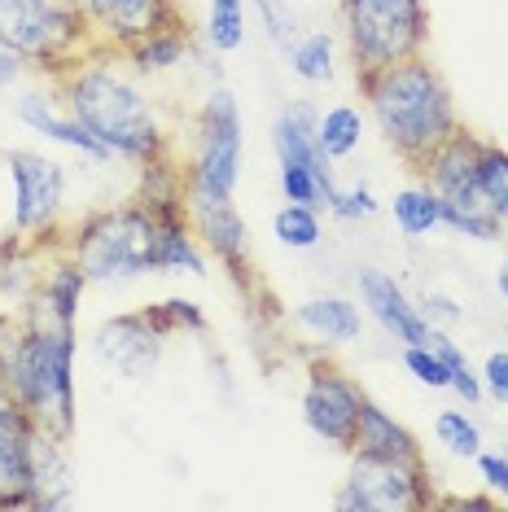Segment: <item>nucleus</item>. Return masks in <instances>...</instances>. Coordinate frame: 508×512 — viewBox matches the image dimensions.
Here are the masks:
<instances>
[{"mask_svg": "<svg viewBox=\"0 0 508 512\" xmlns=\"http://www.w3.org/2000/svg\"><path fill=\"white\" fill-rule=\"evenodd\" d=\"M57 88H62V106L110 149V158L141 167L149 158L171 154L154 97L145 92V79L123 62L119 49L92 44V53L57 79Z\"/></svg>", "mask_w": 508, "mask_h": 512, "instance_id": "nucleus-1", "label": "nucleus"}, {"mask_svg": "<svg viewBox=\"0 0 508 512\" xmlns=\"http://www.w3.org/2000/svg\"><path fill=\"white\" fill-rule=\"evenodd\" d=\"M355 88H360L364 114L373 119L381 141L395 149V158L412 171H417L456 127H465L443 71H438L425 53L377 66V71H360L355 75Z\"/></svg>", "mask_w": 508, "mask_h": 512, "instance_id": "nucleus-2", "label": "nucleus"}, {"mask_svg": "<svg viewBox=\"0 0 508 512\" xmlns=\"http://www.w3.org/2000/svg\"><path fill=\"white\" fill-rule=\"evenodd\" d=\"M75 351L79 333L40 316H0V394L62 438H75Z\"/></svg>", "mask_w": 508, "mask_h": 512, "instance_id": "nucleus-3", "label": "nucleus"}, {"mask_svg": "<svg viewBox=\"0 0 508 512\" xmlns=\"http://www.w3.org/2000/svg\"><path fill=\"white\" fill-rule=\"evenodd\" d=\"M158 224L141 202H119L88 211L66 237V254L84 267L92 285H123L145 272H158Z\"/></svg>", "mask_w": 508, "mask_h": 512, "instance_id": "nucleus-4", "label": "nucleus"}, {"mask_svg": "<svg viewBox=\"0 0 508 512\" xmlns=\"http://www.w3.org/2000/svg\"><path fill=\"white\" fill-rule=\"evenodd\" d=\"M92 36L79 0H0V49L18 53L27 71H44L57 84L92 53Z\"/></svg>", "mask_w": 508, "mask_h": 512, "instance_id": "nucleus-5", "label": "nucleus"}, {"mask_svg": "<svg viewBox=\"0 0 508 512\" xmlns=\"http://www.w3.org/2000/svg\"><path fill=\"white\" fill-rule=\"evenodd\" d=\"M355 75L417 57L430 44V0H338Z\"/></svg>", "mask_w": 508, "mask_h": 512, "instance_id": "nucleus-6", "label": "nucleus"}, {"mask_svg": "<svg viewBox=\"0 0 508 512\" xmlns=\"http://www.w3.org/2000/svg\"><path fill=\"white\" fill-rule=\"evenodd\" d=\"M241 154H246V136H241V106L233 88H211L193 119V145L184 158V184L198 193L237 197L241 180Z\"/></svg>", "mask_w": 508, "mask_h": 512, "instance_id": "nucleus-7", "label": "nucleus"}, {"mask_svg": "<svg viewBox=\"0 0 508 512\" xmlns=\"http://www.w3.org/2000/svg\"><path fill=\"white\" fill-rule=\"evenodd\" d=\"M333 504L342 512H421L434 508V477L430 464L399 460V456H360L351 451V469L338 486Z\"/></svg>", "mask_w": 508, "mask_h": 512, "instance_id": "nucleus-8", "label": "nucleus"}, {"mask_svg": "<svg viewBox=\"0 0 508 512\" xmlns=\"http://www.w3.org/2000/svg\"><path fill=\"white\" fill-rule=\"evenodd\" d=\"M9 180H14V232L27 246H40L57 232L66 206V167L36 149H9Z\"/></svg>", "mask_w": 508, "mask_h": 512, "instance_id": "nucleus-9", "label": "nucleus"}, {"mask_svg": "<svg viewBox=\"0 0 508 512\" xmlns=\"http://www.w3.org/2000/svg\"><path fill=\"white\" fill-rule=\"evenodd\" d=\"M364 386L351 377L346 368H338L333 359H316L307 368V386H303V421L316 438H325L329 447L351 451L355 425H360V407H364Z\"/></svg>", "mask_w": 508, "mask_h": 512, "instance_id": "nucleus-10", "label": "nucleus"}, {"mask_svg": "<svg viewBox=\"0 0 508 512\" xmlns=\"http://www.w3.org/2000/svg\"><path fill=\"white\" fill-rule=\"evenodd\" d=\"M189 228H193V237L202 241V250L211 254V259H219L228 281L250 294V272H254L250 228H246V219H241L233 197L189 189Z\"/></svg>", "mask_w": 508, "mask_h": 512, "instance_id": "nucleus-11", "label": "nucleus"}, {"mask_svg": "<svg viewBox=\"0 0 508 512\" xmlns=\"http://www.w3.org/2000/svg\"><path fill=\"white\" fill-rule=\"evenodd\" d=\"M40 421L18 399L0 394V512L36 508V442Z\"/></svg>", "mask_w": 508, "mask_h": 512, "instance_id": "nucleus-12", "label": "nucleus"}, {"mask_svg": "<svg viewBox=\"0 0 508 512\" xmlns=\"http://www.w3.org/2000/svg\"><path fill=\"white\" fill-rule=\"evenodd\" d=\"M92 36L106 49H132L136 40L167 27H189L180 0H79Z\"/></svg>", "mask_w": 508, "mask_h": 512, "instance_id": "nucleus-13", "label": "nucleus"}, {"mask_svg": "<svg viewBox=\"0 0 508 512\" xmlns=\"http://www.w3.org/2000/svg\"><path fill=\"white\" fill-rule=\"evenodd\" d=\"M163 342L167 333H158L149 311H123L101 320V329L92 333V359L114 368L123 381H145L163 359Z\"/></svg>", "mask_w": 508, "mask_h": 512, "instance_id": "nucleus-14", "label": "nucleus"}, {"mask_svg": "<svg viewBox=\"0 0 508 512\" xmlns=\"http://www.w3.org/2000/svg\"><path fill=\"white\" fill-rule=\"evenodd\" d=\"M316 119L320 110L311 101L281 106V114L272 119V154H276V167H307L316 176L320 193H325V211H329L342 184L333 180V158L316 145Z\"/></svg>", "mask_w": 508, "mask_h": 512, "instance_id": "nucleus-15", "label": "nucleus"}, {"mask_svg": "<svg viewBox=\"0 0 508 512\" xmlns=\"http://www.w3.org/2000/svg\"><path fill=\"white\" fill-rule=\"evenodd\" d=\"M478 149L482 136H473L469 127H456L443 145L417 167V176L438 193V202L447 206H487L478 180Z\"/></svg>", "mask_w": 508, "mask_h": 512, "instance_id": "nucleus-16", "label": "nucleus"}, {"mask_svg": "<svg viewBox=\"0 0 508 512\" xmlns=\"http://www.w3.org/2000/svg\"><path fill=\"white\" fill-rule=\"evenodd\" d=\"M355 294H360V307L381 324L386 337H395L403 346H417L430 337V320L421 316V302H412L408 289H403L390 272H381V267H360V272H355Z\"/></svg>", "mask_w": 508, "mask_h": 512, "instance_id": "nucleus-17", "label": "nucleus"}, {"mask_svg": "<svg viewBox=\"0 0 508 512\" xmlns=\"http://www.w3.org/2000/svg\"><path fill=\"white\" fill-rule=\"evenodd\" d=\"M18 119L27 132H36L44 136V141H53V145H66V149H75L79 158H88V162H110V149L97 141V136L88 132L84 123L75 119L71 110H57L53 106V97H44V92H27V97L18 101Z\"/></svg>", "mask_w": 508, "mask_h": 512, "instance_id": "nucleus-18", "label": "nucleus"}, {"mask_svg": "<svg viewBox=\"0 0 508 512\" xmlns=\"http://www.w3.org/2000/svg\"><path fill=\"white\" fill-rule=\"evenodd\" d=\"M88 276L84 267H79L71 254H57V259L44 267L40 285H36V307H31V316L57 324V329H79V302L88 294Z\"/></svg>", "mask_w": 508, "mask_h": 512, "instance_id": "nucleus-19", "label": "nucleus"}, {"mask_svg": "<svg viewBox=\"0 0 508 512\" xmlns=\"http://www.w3.org/2000/svg\"><path fill=\"white\" fill-rule=\"evenodd\" d=\"M141 176H136V202L145 206L158 224H176V219H189V184H184V167L171 154L141 162Z\"/></svg>", "mask_w": 508, "mask_h": 512, "instance_id": "nucleus-20", "label": "nucleus"}, {"mask_svg": "<svg viewBox=\"0 0 508 512\" xmlns=\"http://www.w3.org/2000/svg\"><path fill=\"white\" fill-rule=\"evenodd\" d=\"M294 324L307 337H316L320 346H346L360 342L364 333V307L342 294H325V298H307L294 307Z\"/></svg>", "mask_w": 508, "mask_h": 512, "instance_id": "nucleus-21", "label": "nucleus"}, {"mask_svg": "<svg viewBox=\"0 0 508 512\" xmlns=\"http://www.w3.org/2000/svg\"><path fill=\"white\" fill-rule=\"evenodd\" d=\"M351 451H360V456H399V460H421L425 456L421 438L412 434L403 421H395L377 399H364Z\"/></svg>", "mask_w": 508, "mask_h": 512, "instance_id": "nucleus-22", "label": "nucleus"}, {"mask_svg": "<svg viewBox=\"0 0 508 512\" xmlns=\"http://www.w3.org/2000/svg\"><path fill=\"white\" fill-rule=\"evenodd\" d=\"M75 491V464H71V438L40 429L36 442V512L66 508Z\"/></svg>", "mask_w": 508, "mask_h": 512, "instance_id": "nucleus-23", "label": "nucleus"}, {"mask_svg": "<svg viewBox=\"0 0 508 512\" xmlns=\"http://www.w3.org/2000/svg\"><path fill=\"white\" fill-rule=\"evenodd\" d=\"M193 57V31L189 27H167V31H154V36L136 40L132 49H123V62L132 66L141 79H158V75H171L176 66H184Z\"/></svg>", "mask_w": 508, "mask_h": 512, "instance_id": "nucleus-24", "label": "nucleus"}, {"mask_svg": "<svg viewBox=\"0 0 508 512\" xmlns=\"http://www.w3.org/2000/svg\"><path fill=\"white\" fill-rule=\"evenodd\" d=\"M390 219H395L399 237L408 241H425L430 232L443 228V202L430 184H403V189L390 197Z\"/></svg>", "mask_w": 508, "mask_h": 512, "instance_id": "nucleus-25", "label": "nucleus"}, {"mask_svg": "<svg viewBox=\"0 0 508 512\" xmlns=\"http://www.w3.org/2000/svg\"><path fill=\"white\" fill-rule=\"evenodd\" d=\"M158 272L163 276H206V250L193 237L189 219L163 224L158 232Z\"/></svg>", "mask_w": 508, "mask_h": 512, "instance_id": "nucleus-26", "label": "nucleus"}, {"mask_svg": "<svg viewBox=\"0 0 508 512\" xmlns=\"http://www.w3.org/2000/svg\"><path fill=\"white\" fill-rule=\"evenodd\" d=\"M360 141H364V114L355 110V106H329V110H320V119H316V145L325 149L333 162L351 158L355 149H360Z\"/></svg>", "mask_w": 508, "mask_h": 512, "instance_id": "nucleus-27", "label": "nucleus"}, {"mask_svg": "<svg viewBox=\"0 0 508 512\" xmlns=\"http://www.w3.org/2000/svg\"><path fill=\"white\" fill-rule=\"evenodd\" d=\"M285 62H290V71L303 79V84H329L333 79V36L307 31V36H298L290 49H285Z\"/></svg>", "mask_w": 508, "mask_h": 512, "instance_id": "nucleus-28", "label": "nucleus"}, {"mask_svg": "<svg viewBox=\"0 0 508 512\" xmlns=\"http://www.w3.org/2000/svg\"><path fill=\"white\" fill-rule=\"evenodd\" d=\"M272 237L281 241L285 250H316L325 228H320V211L316 206H298V202H285L281 211L272 215Z\"/></svg>", "mask_w": 508, "mask_h": 512, "instance_id": "nucleus-29", "label": "nucleus"}, {"mask_svg": "<svg viewBox=\"0 0 508 512\" xmlns=\"http://www.w3.org/2000/svg\"><path fill=\"white\" fill-rule=\"evenodd\" d=\"M425 342L434 346L438 355H443V364L452 368V390L460 394L465 403H482L487 399V390H482V377L473 372V364H469V355L460 351V342L452 337V329H430V337Z\"/></svg>", "mask_w": 508, "mask_h": 512, "instance_id": "nucleus-30", "label": "nucleus"}, {"mask_svg": "<svg viewBox=\"0 0 508 512\" xmlns=\"http://www.w3.org/2000/svg\"><path fill=\"white\" fill-rule=\"evenodd\" d=\"M206 44L215 53H237L246 44V0H211V9H206Z\"/></svg>", "mask_w": 508, "mask_h": 512, "instance_id": "nucleus-31", "label": "nucleus"}, {"mask_svg": "<svg viewBox=\"0 0 508 512\" xmlns=\"http://www.w3.org/2000/svg\"><path fill=\"white\" fill-rule=\"evenodd\" d=\"M434 438L460 460H473L482 451V429L469 412H460V407H443V412L434 416Z\"/></svg>", "mask_w": 508, "mask_h": 512, "instance_id": "nucleus-32", "label": "nucleus"}, {"mask_svg": "<svg viewBox=\"0 0 508 512\" xmlns=\"http://www.w3.org/2000/svg\"><path fill=\"white\" fill-rule=\"evenodd\" d=\"M443 228L456 232V237L482 241V246H491V241L504 237V224L491 206H447L443 202Z\"/></svg>", "mask_w": 508, "mask_h": 512, "instance_id": "nucleus-33", "label": "nucleus"}, {"mask_svg": "<svg viewBox=\"0 0 508 512\" xmlns=\"http://www.w3.org/2000/svg\"><path fill=\"white\" fill-rule=\"evenodd\" d=\"M478 180H482V197L495 215L508 211V145L500 141H482L478 149Z\"/></svg>", "mask_w": 508, "mask_h": 512, "instance_id": "nucleus-34", "label": "nucleus"}, {"mask_svg": "<svg viewBox=\"0 0 508 512\" xmlns=\"http://www.w3.org/2000/svg\"><path fill=\"white\" fill-rule=\"evenodd\" d=\"M149 311V320L158 324V333H206L211 329V320H206V311L198 307L193 298H167V302H158V307H145Z\"/></svg>", "mask_w": 508, "mask_h": 512, "instance_id": "nucleus-35", "label": "nucleus"}, {"mask_svg": "<svg viewBox=\"0 0 508 512\" xmlns=\"http://www.w3.org/2000/svg\"><path fill=\"white\" fill-rule=\"evenodd\" d=\"M403 368H408L412 381L425 390H452V368L443 364V355H438L430 342L403 346Z\"/></svg>", "mask_w": 508, "mask_h": 512, "instance_id": "nucleus-36", "label": "nucleus"}, {"mask_svg": "<svg viewBox=\"0 0 508 512\" xmlns=\"http://www.w3.org/2000/svg\"><path fill=\"white\" fill-rule=\"evenodd\" d=\"M377 211H381V202L368 184H346V189H338V197H333V206H329V215L346 219V224H355V219H373Z\"/></svg>", "mask_w": 508, "mask_h": 512, "instance_id": "nucleus-37", "label": "nucleus"}, {"mask_svg": "<svg viewBox=\"0 0 508 512\" xmlns=\"http://www.w3.org/2000/svg\"><path fill=\"white\" fill-rule=\"evenodd\" d=\"M281 193H285V202L325 211V193H320V184H316V176H311L307 167H281Z\"/></svg>", "mask_w": 508, "mask_h": 512, "instance_id": "nucleus-38", "label": "nucleus"}, {"mask_svg": "<svg viewBox=\"0 0 508 512\" xmlns=\"http://www.w3.org/2000/svg\"><path fill=\"white\" fill-rule=\"evenodd\" d=\"M421 316L430 320V329H456V324L465 320V311H460V302L452 294H443V289H430V294L421 298Z\"/></svg>", "mask_w": 508, "mask_h": 512, "instance_id": "nucleus-39", "label": "nucleus"}, {"mask_svg": "<svg viewBox=\"0 0 508 512\" xmlns=\"http://www.w3.org/2000/svg\"><path fill=\"white\" fill-rule=\"evenodd\" d=\"M478 477H482V486L495 495V499H504L508 504V456L504 451H478Z\"/></svg>", "mask_w": 508, "mask_h": 512, "instance_id": "nucleus-40", "label": "nucleus"}, {"mask_svg": "<svg viewBox=\"0 0 508 512\" xmlns=\"http://www.w3.org/2000/svg\"><path fill=\"white\" fill-rule=\"evenodd\" d=\"M482 390H487V399H495L500 407H508V351H491L482 359Z\"/></svg>", "mask_w": 508, "mask_h": 512, "instance_id": "nucleus-41", "label": "nucleus"}, {"mask_svg": "<svg viewBox=\"0 0 508 512\" xmlns=\"http://www.w3.org/2000/svg\"><path fill=\"white\" fill-rule=\"evenodd\" d=\"M27 71V62H22L18 53H9V49H0V84H14V79Z\"/></svg>", "mask_w": 508, "mask_h": 512, "instance_id": "nucleus-42", "label": "nucleus"}, {"mask_svg": "<svg viewBox=\"0 0 508 512\" xmlns=\"http://www.w3.org/2000/svg\"><path fill=\"white\" fill-rule=\"evenodd\" d=\"M495 294L508 302V259H500V267H495Z\"/></svg>", "mask_w": 508, "mask_h": 512, "instance_id": "nucleus-43", "label": "nucleus"}, {"mask_svg": "<svg viewBox=\"0 0 508 512\" xmlns=\"http://www.w3.org/2000/svg\"><path fill=\"white\" fill-rule=\"evenodd\" d=\"M500 224H504V232H508V211H504V215H500Z\"/></svg>", "mask_w": 508, "mask_h": 512, "instance_id": "nucleus-44", "label": "nucleus"}, {"mask_svg": "<svg viewBox=\"0 0 508 512\" xmlns=\"http://www.w3.org/2000/svg\"><path fill=\"white\" fill-rule=\"evenodd\" d=\"M0 167H5V154H0Z\"/></svg>", "mask_w": 508, "mask_h": 512, "instance_id": "nucleus-45", "label": "nucleus"}]
</instances>
